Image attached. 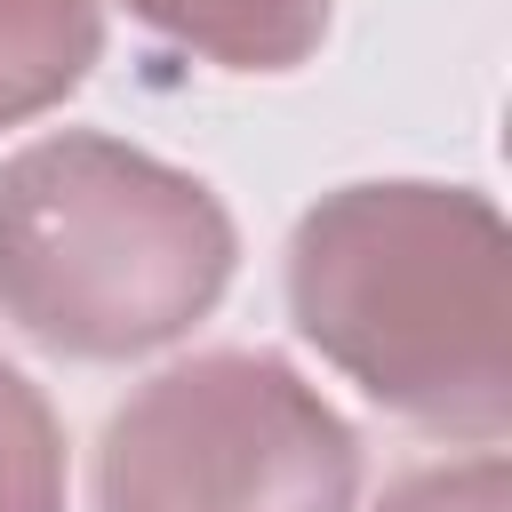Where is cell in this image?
I'll list each match as a JSON object with an SVG mask.
<instances>
[{
	"label": "cell",
	"instance_id": "6da1fadb",
	"mask_svg": "<svg viewBox=\"0 0 512 512\" xmlns=\"http://www.w3.org/2000/svg\"><path fill=\"white\" fill-rule=\"evenodd\" d=\"M288 312L376 408L496 448L512 424V232L472 184H344L296 216Z\"/></svg>",
	"mask_w": 512,
	"mask_h": 512
},
{
	"label": "cell",
	"instance_id": "7a4b0ae2",
	"mask_svg": "<svg viewBox=\"0 0 512 512\" xmlns=\"http://www.w3.org/2000/svg\"><path fill=\"white\" fill-rule=\"evenodd\" d=\"M240 264L224 200L144 144L64 128L0 160V320L64 360L192 336Z\"/></svg>",
	"mask_w": 512,
	"mask_h": 512
},
{
	"label": "cell",
	"instance_id": "3957f363",
	"mask_svg": "<svg viewBox=\"0 0 512 512\" xmlns=\"http://www.w3.org/2000/svg\"><path fill=\"white\" fill-rule=\"evenodd\" d=\"M360 440L280 352H192L96 440V512H352Z\"/></svg>",
	"mask_w": 512,
	"mask_h": 512
},
{
	"label": "cell",
	"instance_id": "277c9868",
	"mask_svg": "<svg viewBox=\"0 0 512 512\" xmlns=\"http://www.w3.org/2000/svg\"><path fill=\"white\" fill-rule=\"evenodd\" d=\"M144 32L224 64V72H296L320 40L336 0H120Z\"/></svg>",
	"mask_w": 512,
	"mask_h": 512
},
{
	"label": "cell",
	"instance_id": "5b68a950",
	"mask_svg": "<svg viewBox=\"0 0 512 512\" xmlns=\"http://www.w3.org/2000/svg\"><path fill=\"white\" fill-rule=\"evenodd\" d=\"M104 56L96 0H0V128L56 112Z\"/></svg>",
	"mask_w": 512,
	"mask_h": 512
},
{
	"label": "cell",
	"instance_id": "8992f818",
	"mask_svg": "<svg viewBox=\"0 0 512 512\" xmlns=\"http://www.w3.org/2000/svg\"><path fill=\"white\" fill-rule=\"evenodd\" d=\"M0 512H64V424L48 392L0 360Z\"/></svg>",
	"mask_w": 512,
	"mask_h": 512
},
{
	"label": "cell",
	"instance_id": "52a82bcc",
	"mask_svg": "<svg viewBox=\"0 0 512 512\" xmlns=\"http://www.w3.org/2000/svg\"><path fill=\"white\" fill-rule=\"evenodd\" d=\"M512 504V472L496 448L480 456H456V464H416L384 488L376 512H504Z\"/></svg>",
	"mask_w": 512,
	"mask_h": 512
}]
</instances>
